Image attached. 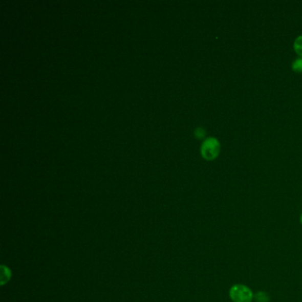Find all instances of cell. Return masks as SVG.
Masks as SVG:
<instances>
[{"instance_id":"6da1fadb","label":"cell","mask_w":302,"mask_h":302,"mask_svg":"<svg viewBox=\"0 0 302 302\" xmlns=\"http://www.w3.org/2000/svg\"><path fill=\"white\" fill-rule=\"evenodd\" d=\"M201 155L206 160H214L220 154V142L215 138H207L201 145Z\"/></svg>"},{"instance_id":"7a4b0ae2","label":"cell","mask_w":302,"mask_h":302,"mask_svg":"<svg viewBox=\"0 0 302 302\" xmlns=\"http://www.w3.org/2000/svg\"><path fill=\"white\" fill-rule=\"evenodd\" d=\"M230 297L233 302H251L253 298V293L247 286L235 285L230 288Z\"/></svg>"},{"instance_id":"3957f363","label":"cell","mask_w":302,"mask_h":302,"mask_svg":"<svg viewBox=\"0 0 302 302\" xmlns=\"http://www.w3.org/2000/svg\"><path fill=\"white\" fill-rule=\"evenodd\" d=\"M293 46L297 54L302 57V36H299L296 38Z\"/></svg>"},{"instance_id":"277c9868","label":"cell","mask_w":302,"mask_h":302,"mask_svg":"<svg viewBox=\"0 0 302 302\" xmlns=\"http://www.w3.org/2000/svg\"><path fill=\"white\" fill-rule=\"evenodd\" d=\"M254 298L256 299L257 302H269L270 299L269 296L263 292H258L256 295L254 296Z\"/></svg>"},{"instance_id":"5b68a950","label":"cell","mask_w":302,"mask_h":302,"mask_svg":"<svg viewBox=\"0 0 302 302\" xmlns=\"http://www.w3.org/2000/svg\"><path fill=\"white\" fill-rule=\"evenodd\" d=\"M292 68L295 72H302V57L293 61Z\"/></svg>"},{"instance_id":"8992f818","label":"cell","mask_w":302,"mask_h":302,"mask_svg":"<svg viewBox=\"0 0 302 302\" xmlns=\"http://www.w3.org/2000/svg\"><path fill=\"white\" fill-rule=\"evenodd\" d=\"M195 135H196L197 138H203V137H205V135H206V132L204 131L203 128H198L196 130V132H195Z\"/></svg>"},{"instance_id":"52a82bcc","label":"cell","mask_w":302,"mask_h":302,"mask_svg":"<svg viewBox=\"0 0 302 302\" xmlns=\"http://www.w3.org/2000/svg\"><path fill=\"white\" fill-rule=\"evenodd\" d=\"M300 222H301V224H302V214H301V217H300Z\"/></svg>"}]
</instances>
